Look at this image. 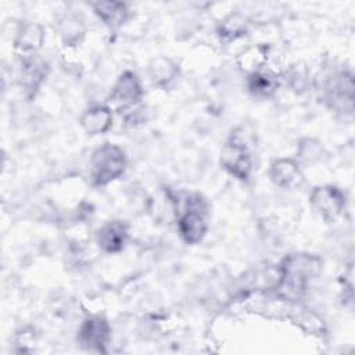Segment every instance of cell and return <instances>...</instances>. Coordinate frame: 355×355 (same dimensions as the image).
Here are the masks:
<instances>
[{"label": "cell", "instance_id": "obj_1", "mask_svg": "<svg viewBox=\"0 0 355 355\" xmlns=\"http://www.w3.org/2000/svg\"><path fill=\"white\" fill-rule=\"evenodd\" d=\"M320 258L311 254H290L277 268L275 290L283 300H298L308 288V284L319 275Z\"/></svg>", "mask_w": 355, "mask_h": 355}, {"label": "cell", "instance_id": "obj_2", "mask_svg": "<svg viewBox=\"0 0 355 355\" xmlns=\"http://www.w3.org/2000/svg\"><path fill=\"white\" fill-rule=\"evenodd\" d=\"M126 168V157L116 144L105 143L98 147L90 161V176L94 186H105L118 179Z\"/></svg>", "mask_w": 355, "mask_h": 355}, {"label": "cell", "instance_id": "obj_3", "mask_svg": "<svg viewBox=\"0 0 355 355\" xmlns=\"http://www.w3.org/2000/svg\"><path fill=\"white\" fill-rule=\"evenodd\" d=\"M207 215V202L200 194L186 197L183 211L178 218V229L184 243L197 244L202 240L208 227Z\"/></svg>", "mask_w": 355, "mask_h": 355}, {"label": "cell", "instance_id": "obj_4", "mask_svg": "<svg viewBox=\"0 0 355 355\" xmlns=\"http://www.w3.org/2000/svg\"><path fill=\"white\" fill-rule=\"evenodd\" d=\"M222 168L239 180H247L252 169L251 153L243 133L239 129L232 132L220 151Z\"/></svg>", "mask_w": 355, "mask_h": 355}, {"label": "cell", "instance_id": "obj_5", "mask_svg": "<svg viewBox=\"0 0 355 355\" xmlns=\"http://www.w3.org/2000/svg\"><path fill=\"white\" fill-rule=\"evenodd\" d=\"M309 202L313 209L326 220H336L345 208V194L341 189L326 184L318 186L309 196Z\"/></svg>", "mask_w": 355, "mask_h": 355}, {"label": "cell", "instance_id": "obj_6", "mask_svg": "<svg viewBox=\"0 0 355 355\" xmlns=\"http://www.w3.org/2000/svg\"><path fill=\"white\" fill-rule=\"evenodd\" d=\"M326 100L331 108L352 114L354 110V76L351 72H338L326 85Z\"/></svg>", "mask_w": 355, "mask_h": 355}, {"label": "cell", "instance_id": "obj_7", "mask_svg": "<svg viewBox=\"0 0 355 355\" xmlns=\"http://www.w3.org/2000/svg\"><path fill=\"white\" fill-rule=\"evenodd\" d=\"M111 338V327L107 319L103 316H90L79 327L78 341L89 349L97 352H105V347Z\"/></svg>", "mask_w": 355, "mask_h": 355}, {"label": "cell", "instance_id": "obj_8", "mask_svg": "<svg viewBox=\"0 0 355 355\" xmlns=\"http://www.w3.org/2000/svg\"><path fill=\"white\" fill-rule=\"evenodd\" d=\"M143 96V89L137 75L132 71H125L115 82L110 100L116 104H122L123 108L137 104Z\"/></svg>", "mask_w": 355, "mask_h": 355}, {"label": "cell", "instance_id": "obj_9", "mask_svg": "<svg viewBox=\"0 0 355 355\" xmlns=\"http://www.w3.org/2000/svg\"><path fill=\"white\" fill-rule=\"evenodd\" d=\"M129 226L123 220H110L104 223L96 233L98 247L108 254L122 251L128 240Z\"/></svg>", "mask_w": 355, "mask_h": 355}, {"label": "cell", "instance_id": "obj_10", "mask_svg": "<svg viewBox=\"0 0 355 355\" xmlns=\"http://www.w3.org/2000/svg\"><path fill=\"white\" fill-rule=\"evenodd\" d=\"M269 178L277 187L295 189L302 183V173L293 159L280 158L270 164Z\"/></svg>", "mask_w": 355, "mask_h": 355}, {"label": "cell", "instance_id": "obj_11", "mask_svg": "<svg viewBox=\"0 0 355 355\" xmlns=\"http://www.w3.org/2000/svg\"><path fill=\"white\" fill-rule=\"evenodd\" d=\"M80 125L89 135H101L112 125V115L107 107H93L85 111L80 118Z\"/></svg>", "mask_w": 355, "mask_h": 355}, {"label": "cell", "instance_id": "obj_12", "mask_svg": "<svg viewBox=\"0 0 355 355\" xmlns=\"http://www.w3.org/2000/svg\"><path fill=\"white\" fill-rule=\"evenodd\" d=\"M93 8L100 19L111 29H116L123 25L129 14L126 4L122 1H97L93 3Z\"/></svg>", "mask_w": 355, "mask_h": 355}, {"label": "cell", "instance_id": "obj_13", "mask_svg": "<svg viewBox=\"0 0 355 355\" xmlns=\"http://www.w3.org/2000/svg\"><path fill=\"white\" fill-rule=\"evenodd\" d=\"M277 86V75L272 71H252L247 78V89L255 97H270Z\"/></svg>", "mask_w": 355, "mask_h": 355}, {"label": "cell", "instance_id": "obj_14", "mask_svg": "<svg viewBox=\"0 0 355 355\" xmlns=\"http://www.w3.org/2000/svg\"><path fill=\"white\" fill-rule=\"evenodd\" d=\"M46 76V64L39 58H25L21 65V83L22 86L33 93L37 90Z\"/></svg>", "mask_w": 355, "mask_h": 355}, {"label": "cell", "instance_id": "obj_15", "mask_svg": "<svg viewBox=\"0 0 355 355\" xmlns=\"http://www.w3.org/2000/svg\"><path fill=\"white\" fill-rule=\"evenodd\" d=\"M179 72V67L175 61L165 57L154 58L148 65V73L153 83L164 86L173 80Z\"/></svg>", "mask_w": 355, "mask_h": 355}, {"label": "cell", "instance_id": "obj_16", "mask_svg": "<svg viewBox=\"0 0 355 355\" xmlns=\"http://www.w3.org/2000/svg\"><path fill=\"white\" fill-rule=\"evenodd\" d=\"M43 29L33 22H25L17 33L15 47L22 51H35L43 43Z\"/></svg>", "mask_w": 355, "mask_h": 355}, {"label": "cell", "instance_id": "obj_17", "mask_svg": "<svg viewBox=\"0 0 355 355\" xmlns=\"http://www.w3.org/2000/svg\"><path fill=\"white\" fill-rule=\"evenodd\" d=\"M219 32L222 37L234 39L237 36H241L245 32V25L243 19H240L237 15H230L227 19L222 22Z\"/></svg>", "mask_w": 355, "mask_h": 355}]
</instances>
